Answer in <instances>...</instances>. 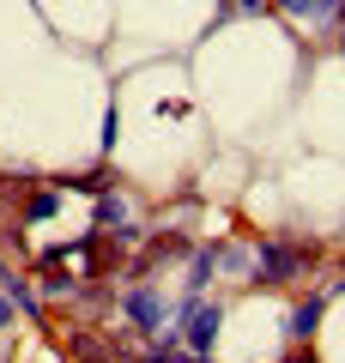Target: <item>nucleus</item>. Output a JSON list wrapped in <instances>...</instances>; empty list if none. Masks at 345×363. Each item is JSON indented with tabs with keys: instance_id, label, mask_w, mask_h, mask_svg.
<instances>
[{
	"instance_id": "1",
	"label": "nucleus",
	"mask_w": 345,
	"mask_h": 363,
	"mask_svg": "<svg viewBox=\"0 0 345 363\" xmlns=\"http://www.w3.org/2000/svg\"><path fill=\"white\" fill-rule=\"evenodd\" d=\"M303 248H261V272H267V279H273V285H279V279H285V272H297V267H303Z\"/></svg>"
},
{
	"instance_id": "2",
	"label": "nucleus",
	"mask_w": 345,
	"mask_h": 363,
	"mask_svg": "<svg viewBox=\"0 0 345 363\" xmlns=\"http://www.w3.org/2000/svg\"><path fill=\"white\" fill-rule=\"evenodd\" d=\"M212 333H218V309H206V303H200V309L188 315V345L206 351V345H212Z\"/></svg>"
},
{
	"instance_id": "3",
	"label": "nucleus",
	"mask_w": 345,
	"mask_h": 363,
	"mask_svg": "<svg viewBox=\"0 0 345 363\" xmlns=\"http://www.w3.org/2000/svg\"><path fill=\"white\" fill-rule=\"evenodd\" d=\"M128 309H133V315H140V321H158V315H164V309H158V297H152V291H140V297H133V303H128Z\"/></svg>"
},
{
	"instance_id": "4",
	"label": "nucleus",
	"mask_w": 345,
	"mask_h": 363,
	"mask_svg": "<svg viewBox=\"0 0 345 363\" xmlns=\"http://www.w3.org/2000/svg\"><path fill=\"white\" fill-rule=\"evenodd\" d=\"M291 13H309V18H321V13H333V0H285Z\"/></svg>"
},
{
	"instance_id": "5",
	"label": "nucleus",
	"mask_w": 345,
	"mask_h": 363,
	"mask_svg": "<svg viewBox=\"0 0 345 363\" xmlns=\"http://www.w3.org/2000/svg\"><path fill=\"white\" fill-rule=\"evenodd\" d=\"M321 321V303H309V309H297V321H291V333H309V327Z\"/></svg>"
},
{
	"instance_id": "6",
	"label": "nucleus",
	"mask_w": 345,
	"mask_h": 363,
	"mask_svg": "<svg viewBox=\"0 0 345 363\" xmlns=\"http://www.w3.org/2000/svg\"><path fill=\"white\" fill-rule=\"evenodd\" d=\"M6 321H13V309H6V303H0V327H6Z\"/></svg>"
}]
</instances>
